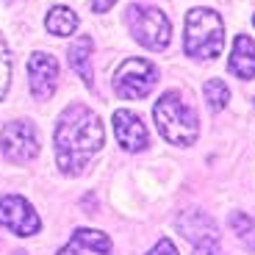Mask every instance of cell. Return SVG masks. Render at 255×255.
Instances as JSON below:
<instances>
[{
  "label": "cell",
  "mask_w": 255,
  "mask_h": 255,
  "mask_svg": "<svg viewBox=\"0 0 255 255\" xmlns=\"http://www.w3.org/2000/svg\"><path fill=\"white\" fill-rule=\"evenodd\" d=\"M153 120L161 136L175 147H191L200 136V120L191 103L180 92H164L153 106Z\"/></svg>",
  "instance_id": "7a4b0ae2"
},
{
  "label": "cell",
  "mask_w": 255,
  "mask_h": 255,
  "mask_svg": "<svg viewBox=\"0 0 255 255\" xmlns=\"http://www.w3.org/2000/svg\"><path fill=\"white\" fill-rule=\"evenodd\" d=\"M155 81H158V67L147 58H125L114 70V92L122 100H141L153 92Z\"/></svg>",
  "instance_id": "277c9868"
},
{
  "label": "cell",
  "mask_w": 255,
  "mask_h": 255,
  "mask_svg": "<svg viewBox=\"0 0 255 255\" xmlns=\"http://www.w3.org/2000/svg\"><path fill=\"white\" fill-rule=\"evenodd\" d=\"M147 255H180V253H178V247L172 244V239H158V244H155Z\"/></svg>",
  "instance_id": "ac0fdd59"
},
{
  "label": "cell",
  "mask_w": 255,
  "mask_h": 255,
  "mask_svg": "<svg viewBox=\"0 0 255 255\" xmlns=\"http://www.w3.org/2000/svg\"><path fill=\"white\" fill-rule=\"evenodd\" d=\"M103 122L89 106L72 103L61 111L56 125V161L64 175H81L92 155L103 147Z\"/></svg>",
  "instance_id": "6da1fadb"
},
{
  "label": "cell",
  "mask_w": 255,
  "mask_h": 255,
  "mask_svg": "<svg viewBox=\"0 0 255 255\" xmlns=\"http://www.w3.org/2000/svg\"><path fill=\"white\" fill-rule=\"evenodd\" d=\"M128 25H130L133 39L139 45H144L147 50H164L169 45V36H172L166 14L153 6H130L128 8Z\"/></svg>",
  "instance_id": "5b68a950"
},
{
  "label": "cell",
  "mask_w": 255,
  "mask_h": 255,
  "mask_svg": "<svg viewBox=\"0 0 255 255\" xmlns=\"http://www.w3.org/2000/svg\"><path fill=\"white\" fill-rule=\"evenodd\" d=\"M0 225L11 230L14 236H36L42 222L33 205L19 194H3L0 197Z\"/></svg>",
  "instance_id": "ba28073f"
},
{
  "label": "cell",
  "mask_w": 255,
  "mask_h": 255,
  "mask_svg": "<svg viewBox=\"0 0 255 255\" xmlns=\"http://www.w3.org/2000/svg\"><path fill=\"white\" fill-rule=\"evenodd\" d=\"M228 70L242 81L255 78V42L250 36H236L233 42V53H230Z\"/></svg>",
  "instance_id": "7c38bea8"
},
{
  "label": "cell",
  "mask_w": 255,
  "mask_h": 255,
  "mask_svg": "<svg viewBox=\"0 0 255 255\" xmlns=\"http://www.w3.org/2000/svg\"><path fill=\"white\" fill-rule=\"evenodd\" d=\"M0 153L14 164H25L36 158L39 153V136L31 122H8L0 133Z\"/></svg>",
  "instance_id": "52a82bcc"
},
{
  "label": "cell",
  "mask_w": 255,
  "mask_h": 255,
  "mask_svg": "<svg viewBox=\"0 0 255 255\" xmlns=\"http://www.w3.org/2000/svg\"><path fill=\"white\" fill-rule=\"evenodd\" d=\"M230 230L239 236V242L247 250H255V214H233Z\"/></svg>",
  "instance_id": "9a60e30c"
},
{
  "label": "cell",
  "mask_w": 255,
  "mask_h": 255,
  "mask_svg": "<svg viewBox=\"0 0 255 255\" xmlns=\"http://www.w3.org/2000/svg\"><path fill=\"white\" fill-rule=\"evenodd\" d=\"M58 255H111V239L103 230L78 228L70 242L58 250Z\"/></svg>",
  "instance_id": "8fae6325"
},
{
  "label": "cell",
  "mask_w": 255,
  "mask_h": 255,
  "mask_svg": "<svg viewBox=\"0 0 255 255\" xmlns=\"http://www.w3.org/2000/svg\"><path fill=\"white\" fill-rule=\"evenodd\" d=\"M28 81H31V95L36 100H50L58 83V64L47 53H33L28 58Z\"/></svg>",
  "instance_id": "9c48e42d"
},
{
  "label": "cell",
  "mask_w": 255,
  "mask_h": 255,
  "mask_svg": "<svg viewBox=\"0 0 255 255\" xmlns=\"http://www.w3.org/2000/svg\"><path fill=\"white\" fill-rule=\"evenodd\" d=\"M8 83H11V56H8L6 42L0 39V100L6 97Z\"/></svg>",
  "instance_id": "e0dca14e"
},
{
  "label": "cell",
  "mask_w": 255,
  "mask_h": 255,
  "mask_svg": "<svg viewBox=\"0 0 255 255\" xmlns=\"http://www.w3.org/2000/svg\"><path fill=\"white\" fill-rule=\"evenodd\" d=\"M45 25H47V31H50L53 36H70V33H75V28H78V14L72 11V8H67V6H56V8H50Z\"/></svg>",
  "instance_id": "5bb4252c"
},
{
  "label": "cell",
  "mask_w": 255,
  "mask_h": 255,
  "mask_svg": "<svg viewBox=\"0 0 255 255\" xmlns=\"http://www.w3.org/2000/svg\"><path fill=\"white\" fill-rule=\"evenodd\" d=\"M117 0H92V11L95 14H106L109 8H114Z\"/></svg>",
  "instance_id": "d6986e66"
},
{
  "label": "cell",
  "mask_w": 255,
  "mask_h": 255,
  "mask_svg": "<svg viewBox=\"0 0 255 255\" xmlns=\"http://www.w3.org/2000/svg\"><path fill=\"white\" fill-rule=\"evenodd\" d=\"M114 133L120 147L136 153V150H144L147 147V128L141 125V120L128 109L114 111Z\"/></svg>",
  "instance_id": "30bf717a"
},
{
  "label": "cell",
  "mask_w": 255,
  "mask_h": 255,
  "mask_svg": "<svg viewBox=\"0 0 255 255\" xmlns=\"http://www.w3.org/2000/svg\"><path fill=\"white\" fill-rule=\"evenodd\" d=\"M203 95H205V100H208L211 111H222L225 106H228V100H230V89L222 81H217V78H211V81L203 86Z\"/></svg>",
  "instance_id": "2e32d148"
},
{
  "label": "cell",
  "mask_w": 255,
  "mask_h": 255,
  "mask_svg": "<svg viewBox=\"0 0 255 255\" xmlns=\"http://www.w3.org/2000/svg\"><path fill=\"white\" fill-rule=\"evenodd\" d=\"M92 47H95L92 36H78L70 45V67L81 75V81L86 83V86H92V81H95V75H92V61H89Z\"/></svg>",
  "instance_id": "4fadbf2b"
},
{
  "label": "cell",
  "mask_w": 255,
  "mask_h": 255,
  "mask_svg": "<svg viewBox=\"0 0 255 255\" xmlns=\"http://www.w3.org/2000/svg\"><path fill=\"white\" fill-rule=\"evenodd\" d=\"M225 47V22L214 8H191L186 14L183 53L197 61L217 58Z\"/></svg>",
  "instance_id": "3957f363"
},
{
  "label": "cell",
  "mask_w": 255,
  "mask_h": 255,
  "mask_svg": "<svg viewBox=\"0 0 255 255\" xmlns=\"http://www.w3.org/2000/svg\"><path fill=\"white\" fill-rule=\"evenodd\" d=\"M178 230L191 244L194 255H222L219 247V228L203 211H186L178 217Z\"/></svg>",
  "instance_id": "8992f818"
}]
</instances>
